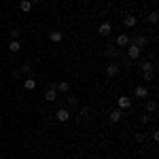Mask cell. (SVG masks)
Returning a JSON list of instances; mask_svg holds the SVG:
<instances>
[{
    "label": "cell",
    "mask_w": 159,
    "mask_h": 159,
    "mask_svg": "<svg viewBox=\"0 0 159 159\" xmlns=\"http://www.w3.org/2000/svg\"><path fill=\"white\" fill-rule=\"evenodd\" d=\"M140 53H142L140 47H136V45H132V43L127 45V60H129V61L138 60V57H140Z\"/></svg>",
    "instance_id": "cell-1"
},
{
    "label": "cell",
    "mask_w": 159,
    "mask_h": 159,
    "mask_svg": "<svg viewBox=\"0 0 159 159\" xmlns=\"http://www.w3.org/2000/svg\"><path fill=\"white\" fill-rule=\"evenodd\" d=\"M98 34H100V36H110V34H112V24H110V21H104V24H100Z\"/></svg>",
    "instance_id": "cell-2"
},
{
    "label": "cell",
    "mask_w": 159,
    "mask_h": 159,
    "mask_svg": "<svg viewBox=\"0 0 159 159\" xmlns=\"http://www.w3.org/2000/svg\"><path fill=\"white\" fill-rule=\"evenodd\" d=\"M55 119L60 123H66L68 119H70V110L68 108H57V112H55Z\"/></svg>",
    "instance_id": "cell-3"
},
{
    "label": "cell",
    "mask_w": 159,
    "mask_h": 159,
    "mask_svg": "<svg viewBox=\"0 0 159 159\" xmlns=\"http://www.w3.org/2000/svg\"><path fill=\"white\" fill-rule=\"evenodd\" d=\"M45 100H47V102H55V100H57V91H55V85H49V89L45 91Z\"/></svg>",
    "instance_id": "cell-4"
},
{
    "label": "cell",
    "mask_w": 159,
    "mask_h": 159,
    "mask_svg": "<svg viewBox=\"0 0 159 159\" xmlns=\"http://www.w3.org/2000/svg\"><path fill=\"white\" fill-rule=\"evenodd\" d=\"M129 43H132V45H136V47H140V49H142V47H147L148 38L144 36V34H138V36H136L134 40H129Z\"/></svg>",
    "instance_id": "cell-5"
},
{
    "label": "cell",
    "mask_w": 159,
    "mask_h": 159,
    "mask_svg": "<svg viewBox=\"0 0 159 159\" xmlns=\"http://www.w3.org/2000/svg\"><path fill=\"white\" fill-rule=\"evenodd\" d=\"M134 96L136 98H148V87L147 85H138L136 91H134Z\"/></svg>",
    "instance_id": "cell-6"
},
{
    "label": "cell",
    "mask_w": 159,
    "mask_h": 159,
    "mask_svg": "<svg viewBox=\"0 0 159 159\" xmlns=\"http://www.w3.org/2000/svg\"><path fill=\"white\" fill-rule=\"evenodd\" d=\"M55 91H60V93H68V91H70V83H68V81H60V83H55Z\"/></svg>",
    "instance_id": "cell-7"
},
{
    "label": "cell",
    "mask_w": 159,
    "mask_h": 159,
    "mask_svg": "<svg viewBox=\"0 0 159 159\" xmlns=\"http://www.w3.org/2000/svg\"><path fill=\"white\" fill-rule=\"evenodd\" d=\"M129 40H132V38L127 36V34H119L115 43H117V47H127V45H129Z\"/></svg>",
    "instance_id": "cell-8"
},
{
    "label": "cell",
    "mask_w": 159,
    "mask_h": 159,
    "mask_svg": "<svg viewBox=\"0 0 159 159\" xmlns=\"http://www.w3.org/2000/svg\"><path fill=\"white\" fill-rule=\"evenodd\" d=\"M117 104H119V108H132V100L127 98V96H121V98H117Z\"/></svg>",
    "instance_id": "cell-9"
},
{
    "label": "cell",
    "mask_w": 159,
    "mask_h": 159,
    "mask_svg": "<svg viewBox=\"0 0 159 159\" xmlns=\"http://www.w3.org/2000/svg\"><path fill=\"white\" fill-rule=\"evenodd\" d=\"M24 89L25 91H34V89H36V81H34L32 76H28V79L24 81Z\"/></svg>",
    "instance_id": "cell-10"
},
{
    "label": "cell",
    "mask_w": 159,
    "mask_h": 159,
    "mask_svg": "<svg viewBox=\"0 0 159 159\" xmlns=\"http://www.w3.org/2000/svg\"><path fill=\"white\" fill-rule=\"evenodd\" d=\"M106 74H108V76H115V74H119V64L110 61L108 66H106Z\"/></svg>",
    "instance_id": "cell-11"
},
{
    "label": "cell",
    "mask_w": 159,
    "mask_h": 159,
    "mask_svg": "<svg viewBox=\"0 0 159 159\" xmlns=\"http://www.w3.org/2000/svg\"><path fill=\"white\" fill-rule=\"evenodd\" d=\"M123 119V112H121V108H115L112 112H110V121L112 123H119Z\"/></svg>",
    "instance_id": "cell-12"
},
{
    "label": "cell",
    "mask_w": 159,
    "mask_h": 159,
    "mask_svg": "<svg viewBox=\"0 0 159 159\" xmlns=\"http://www.w3.org/2000/svg\"><path fill=\"white\" fill-rule=\"evenodd\" d=\"M140 68H142V74H148V72H153V70H155V64H153V61H147V60H144Z\"/></svg>",
    "instance_id": "cell-13"
},
{
    "label": "cell",
    "mask_w": 159,
    "mask_h": 159,
    "mask_svg": "<svg viewBox=\"0 0 159 159\" xmlns=\"http://www.w3.org/2000/svg\"><path fill=\"white\" fill-rule=\"evenodd\" d=\"M123 24H125V28H136L138 19H136V15H127V17L123 19Z\"/></svg>",
    "instance_id": "cell-14"
},
{
    "label": "cell",
    "mask_w": 159,
    "mask_h": 159,
    "mask_svg": "<svg viewBox=\"0 0 159 159\" xmlns=\"http://www.w3.org/2000/svg\"><path fill=\"white\" fill-rule=\"evenodd\" d=\"M19 9H21V13H30L32 11V0H21L19 2Z\"/></svg>",
    "instance_id": "cell-15"
},
{
    "label": "cell",
    "mask_w": 159,
    "mask_h": 159,
    "mask_svg": "<svg viewBox=\"0 0 159 159\" xmlns=\"http://www.w3.org/2000/svg\"><path fill=\"white\" fill-rule=\"evenodd\" d=\"M49 38H51V43H61V38H64V34H61L60 30H53L49 34Z\"/></svg>",
    "instance_id": "cell-16"
},
{
    "label": "cell",
    "mask_w": 159,
    "mask_h": 159,
    "mask_svg": "<svg viewBox=\"0 0 159 159\" xmlns=\"http://www.w3.org/2000/svg\"><path fill=\"white\" fill-rule=\"evenodd\" d=\"M147 19H148V24H153V25H155V24L159 21V13H157V11H151V13L147 15Z\"/></svg>",
    "instance_id": "cell-17"
},
{
    "label": "cell",
    "mask_w": 159,
    "mask_h": 159,
    "mask_svg": "<svg viewBox=\"0 0 159 159\" xmlns=\"http://www.w3.org/2000/svg\"><path fill=\"white\" fill-rule=\"evenodd\" d=\"M19 49H21V43H19V40H11V43H9V51H11V53H17Z\"/></svg>",
    "instance_id": "cell-18"
},
{
    "label": "cell",
    "mask_w": 159,
    "mask_h": 159,
    "mask_svg": "<svg viewBox=\"0 0 159 159\" xmlns=\"http://www.w3.org/2000/svg\"><path fill=\"white\" fill-rule=\"evenodd\" d=\"M155 110H157V102L148 100V102H147V112H155Z\"/></svg>",
    "instance_id": "cell-19"
},
{
    "label": "cell",
    "mask_w": 159,
    "mask_h": 159,
    "mask_svg": "<svg viewBox=\"0 0 159 159\" xmlns=\"http://www.w3.org/2000/svg\"><path fill=\"white\" fill-rule=\"evenodd\" d=\"M106 55H108V57H119V51L115 49V47H108V49H106Z\"/></svg>",
    "instance_id": "cell-20"
},
{
    "label": "cell",
    "mask_w": 159,
    "mask_h": 159,
    "mask_svg": "<svg viewBox=\"0 0 159 159\" xmlns=\"http://www.w3.org/2000/svg\"><path fill=\"white\" fill-rule=\"evenodd\" d=\"M66 100H68V104H70V106H79V100L74 98V96H68Z\"/></svg>",
    "instance_id": "cell-21"
},
{
    "label": "cell",
    "mask_w": 159,
    "mask_h": 159,
    "mask_svg": "<svg viewBox=\"0 0 159 159\" xmlns=\"http://www.w3.org/2000/svg\"><path fill=\"white\" fill-rule=\"evenodd\" d=\"M21 72H25V74H32V66H30V64H24V66H21Z\"/></svg>",
    "instance_id": "cell-22"
},
{
    "label": "cell",
    "mask_w": 159,
    "mask_h": 159,
    "mask_svg": "<svg viewBox=\"0 0 159 159\" xmlns=\"http://www.w3.org/2000/svg\"><path fill=\"white\" fill-rule=\"evenodd\" d=\"M19 38V30H11V40H17Z\"/></svg>",
    "instance_id": "cell-23"
},
{
    "label": "cell",
    "mask_w": 159,
    "mask_h": 159,
    "mask_svg": "<svg viewBox=\"0 0 159 159\" xmlns=\"http://www.w3.org/2000/svg\"><path fill=\"white\" fill-rule=\"evenodd\" d=\"M136 140H138V142H144V140H147V136L140 132V134H136Z\"/></svg>",
    "instance_id": "cell-24"
}]
</instances>
